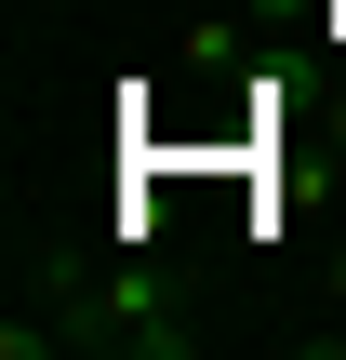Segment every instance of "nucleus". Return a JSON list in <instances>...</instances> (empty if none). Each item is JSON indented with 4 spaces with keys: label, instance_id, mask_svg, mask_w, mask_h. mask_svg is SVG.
<instances>
[{
    "label": "nucleus",
    "instance_id": "f257e3e1",
    "mask_svg": "<svg viewBox=\"0 0 346 360\" xmlns=\"http://www.w3.org/2000/svg\"><path fill=\"white\" fill-rule=\"evenodd\" d=\"M67 347H133V360H187L200 334L173 321V294H160L147 267H107V281L80 294V321H67Z\"/></svg>",
    "mask_w": 346,
    "mask_h": 360
}]
</instances>
